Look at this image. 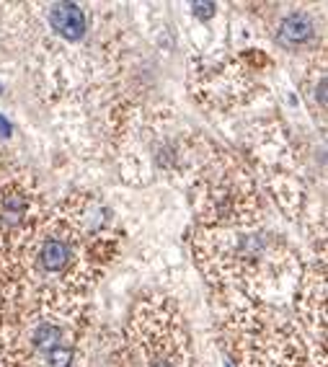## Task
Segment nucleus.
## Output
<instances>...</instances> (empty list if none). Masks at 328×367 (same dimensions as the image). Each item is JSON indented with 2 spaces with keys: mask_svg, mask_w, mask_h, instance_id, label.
<instances>
[{
  "mask_svg": "<svg viewBox=\"0 0 328 367\" xmlns=\"http://www.w3.org/2000/svg\"><path fill=\"white\" fill-rule=\"evenodd\" d=\"M197 258L212 282L243 298H259L277 285V272H287L289 251L277 236L254 223L204 228L197 238Z\"/></svg>",
  "mask_w": 328,
  "mask_h": 367,
  "instance_id": "3",
  "label": "nucleus"
},
{
  "mask_svg": "<svg viewBox=\"0 0 328 367\" xmlns=\"http://www.w3.org/2000/svg\"><path fill=\"white\" fill-rule=\"evenodd\" d=\"M228 341L238 367H310L300 331L262 303L235 311Z\"/></svg>",
  "mask_w": 328,
  "mask_h": 367,
  "instance_id": "4",
  "label": "nucleus"
},
{
  "mask_svg": "<svg viewBox=\"0 0 328 367\" xmlns=\"http://www.w3.org/2000/svg\"><path fill=\"white\" fill-rule=\"evenodd\" d=\"M109 261L114 258L88 243L65 204H57L0 261V295H83Z\"/></svg>",
  "mask_w": 328,
  "mask_h": 367,
  "instance_id": "1",
  "label": "nucleus"
},
{
  "mask_svg": "<svg viewBox=\"0 0 328 367\" xmlns=\"http://www.w3.org/2000/svg\"><path fill=\"white\" fill-rule=\"evenodd\" d=\"M3 367H86L88 308L81 295H0Z\"/></svg>",
  "mask_w": 328,
  "mask_h": 367,
  "instance_id": "2",
  "label": "nucleus"
},
{
  "mask_svg": "<svg viewBox=\"0 0 328 367\" xmlns=\"http://www.w3.org/2000/svg\"><path fill=\"white\" fill-rule=\"evenodd\" d=\"M121 352L127 367H194L184 321L163 298L134 308L121 336Z\"/></svg>",
  "mask_w": 328,
  "mask_h": 367,
  "instance_id": "5",
  "label": "nucleus"
},
{
  "mask_svg": "<svg viewBox=\"0 0 328 367\" xmlns=\"http://www.w3.org/2000/svg\"><path fill=\"white\" fill-rule=\"evenodd\" d=\"M44 24L49 26V34L62 44H81L91 31L86 8L78 3H49L44 11Z\"/></svg>",
  "mask_w": 328,
  "mask_h": 367,
  "instance_id": "6",
  "label": "nucleus"
},
{
  "mask_svg": "<svg viewBox=\"0 0 328 367\" xmlns=\"http://www.w3.org/2000/svg\"><path fill=\"white\" fill-rule=\"evenodd\" d=\"M318 39V24L308 11H292L277 24V41L284 49L310 47Z\"/></svg>",
  "mask_w": 328,
  "mask_h": 367,
  "instance_id": "7",
  "label": "nucleus"
}]
</instances>
